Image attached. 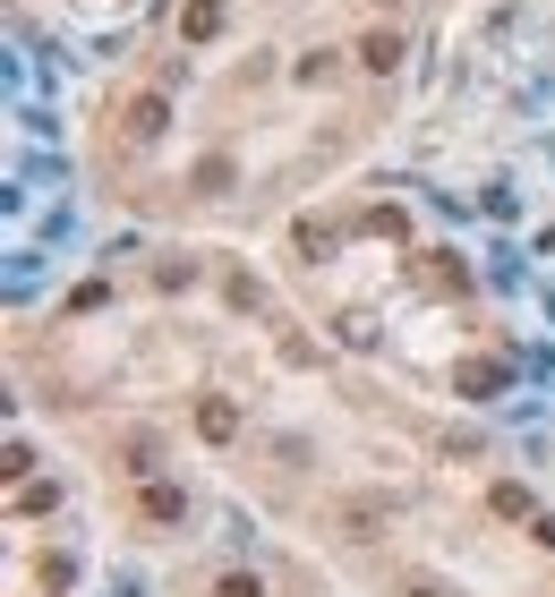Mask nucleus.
Listing matches in <instances>:
<instances>
[{"label": "nucleus", "mask_w": 555, "mask_h": 597, "mask_svg": "<svg viewBox=\"0 0 555 597\" xmlns=\"http://www.w3.org/2000/svg\"><path fill=\"white\" fill-rule=\"evenodd\" d=\"M360 61H367V68H393V61H402V43H393V34H367Z\"/></svg>", "instance_id": "nucleus-2"}, {"label": "nucleus", "mask_w": 555, "mask_h": 597, "mask_svg": "<svg viewBox=\"0 0 555 597\" xmlns=\"http://www.w3.org/2000/svg\"><path fill=\"white\" fill-rule=\"evenodd\" d=\"M196 427H205L214 444H231V436H239V409H231V402H205V409H196Z\"/></svg>", "instance_id": "nucleus-1"}, {"label": "nucleus", "mask_w": 555, "mask_h": 597, "mask_svg": "<svg viewBox=\"0 0 555 597\" xmlns=\"http://www.w3.org/2000/svg\"><path fill=\"white\" fill-rule=\"evenodd\" d=\"M214 26H223V9H214V0H196V9H189V43H205Z\"/></svg>", "instance_id": "nucleus-3"}]
</instances>
